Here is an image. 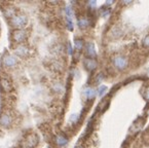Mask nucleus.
Here are the masks:
<instances>
[{
  "label": "nucleus",
  "instance_id": "obj_18",
  "mask_svg": "<svg viewBox=\"0 0 149 148\" xmlns=\"http://www.w3.org/2000/svg\"><path fill=\"white\" fill-rule=\"evenodd\" d=\"M67 27H68V29L70 31L73 30V22H72V20H69V19H67Z\"/></svg>",
  "mask_w": 149,
  "mask_h": 148
},
{
  "label": "nucleus",
  "instance_id": "obj_7",
  "mask_svg": "<svg viewBox=\"0 0 149 148\" xmlns=\"http://www.w3.org/2000/svg\"><path fill=\"white\" fill-rule=\"evenodd\" d=\"M15 52L20 57H26L29 54V48L25 44H18L17 47H15Z\"/></svg>",
  "mask_w": 149,
  "mask_h": 148
},
{
  "label": "nucleus",
  "instance_id": "obj_6",
  "mask_svg": "<svg viewBox=\"0 0 149 148\" xmlns=\"http://www.w3.org/2000/svg\"><path fill=\"white\" fill-rule=\"evenodd\" d=\"M37 143H38V138L36 135H34V134H30V135L27 136V138H26L27 147H29V148L35 147V146L37 145Z\"/></svg>",
  "mask_w": 149,
  "mask_h": 148
},
{
  "label": "nucleus",
  "instance_id": "obj_1",
  "mask_svg": "<svg viewBox=\"0 0 149 148\" xmlns=\"http://www.w3.org/2000/svg\"><path fill=\"white\" fill-rule=\"evenodd\" d=\"M9 23H10L11 27L15 28V30L23 29L28 23V17L23 13H17L9 20Z\"/></svg>",
  "mask_w": 149,
  "mask_h": 148
},
{
  "label": "nucleus",
  "instance_id": "obj_11",
  "mask_svg": "<svg viewBox=\"0 0 149 148\" xmlns=\"http://www.w3.org/2000/svg\"><path fill=\"white\" fill-rule=\"evenodd\" d=\"M56 143H57L59 146H61V147H63V146L67 145L68 139H67L66 137H64V136L59 135V136H57V138H56Z\"/></svg>",
  "mask_w": 149,
  "mask_h": 148
},
{
  "label": "nucleus",
  "instance_id": "obj_17",
  "mask_svg": "<svg viewBox=\"0 0 149 148\" xmlns=\"http://www.w3.org/2000/svg\"><path fill=\"white\" fill-rule=\"evenodd\" d=\"M143 45H144L145 47L149 48V35H147L144 38V40H143Z\"/></svg>",
  "mask_w": 149,
  "mask_h": 148
},
{
  "label": "nucleus",
  "instance_id": "obj_13",
  "mask_svg": "<svg viewBox=\"0 0 149 148\" xmlns=\"http://www.w3.org/2000/svg\"><path fill=\"white\" fill-rule=\"evenodd\" d=\"M90 25V21H88V17H79L78 19V26L79 28L84 29Z\"/></svg>",
  "mask_w": 149,
  "mask_h": 148
},
{
  "label": "nucleus",
  "instance_id": "obj_8",
  "mask_svg": "<svg viewBox=\"0 0 149 148\" xmlns=\"http://www.w3.org/2000/svg\"><path fill=\"white\" fill-rule=\"evenodd\" d=\"M0 87L4 91H10L11 89H13L10 81L7 78H4V77H0Z\"/></svg>",
  "mask_w": 149,
  "mask_h": 148
},
{
  "label": "nucleus",
  "instance_id": "obj_5",
  "mask_svg": "<svg viewBox=\"0 0 149 148\" xmlns=\"http://www.w3.org/2000/svg\"><path fill=\"white\" fill-rule=\"evenodd\" d=\"M17 63H18V59L13 54H6L3 58V64L6 67H13Z\"/></svg>",
  "mask_w": 149,
  "mask_h": 148
},
{
  "label": "nucleus",
  "instance_id": "obj_3",
  "mask_svg": "<svg viewBox=\"0 0 149 148\" xmlns=\"http://www.w3.org/2000/svg\"><path fill=\"white\" fill-rule=\"evenodd\" d=\"M113 64L114 66L119 70H123L127 68V61L125 57H121V56H117L113 59Z\"/></svg>",
  "mask_w": 149,
  "mask_h": 148
},
{
  "label": "nucleus",
  "instance_id": "obj_10",
  "mask_svg": "<svg viewBox=\"0 0 149 148\" xmlns=\"http://www.w3.org/2000/svg\"><path fill=\"white\" fill-rule=\"evenodd\" d=\"M84 66H86V68L88 70H90V71H93V70H95L97 68V66H98V63H97V61L95 59H92V58H88V59L84 60Z\"/></svg>",
  "mask_w": 149,
  "mask_h": 148
},
{
  "label": "nucleus",
  "instance_id": "obj_15",
  "mask_svg": "<svg viewBox=\"0 0 149 148\" xmlns=\"http://www.w3.org/2000/svg\"><path fill=\"white\" fill-rule=\"evenodd\" d=\"M75 47L77 50H81L84 48V40L82 39H76L75 40Z\"/></svg>",
  "mask_w": 149,
  "mask_h": 148
},
{
  "label": "nucleus",
  "instance_id": "obj_9",
  "mask_svg": "<svg viewBox=\"0 0 149 148\" xmlns=\"http://www.w3.org/2000/svg\"><path fill=\"white\" fill-rule=\"evenodd\" d=\"M86 54H88V57L92 58V59H94L95 57H96V48H95V45L93 42H88L86 43Z\"/></svg>",
  "mask_w": 149,
  "mask_h": 148
},
{
  "label": "nucleus",
  "instance_id": "obj_2",
  "mask_svg": "<svg viewBox=\"0 0 149 148\" xmlns=\"http://www.w3.org/2000/svg\"><path fill=\"white\" fill-rule=\"evenodd\" d=\"M27 36H28V33L25 29H18V30H15L13 32V42H15L17 44H23V42L27 39Z\"/></svg>",
  "mask_w": 149,
  "mask_h": 148
},
{
  "label": "nucleus",
  "instance_id": "obj_20",
  "mask_svg": "<svg viewBox=\"0 0 149 148\" xmlns=\"http://www.w3.org/2000/svg\"><path fill=\"white\" fill-rule=\"evenodd\" d=\"M144 96H145V98H146L147 100H149V89H146V91H145V95H144Z\"/></svg>",
  "mask_w": 149,
  "mask_h": 148
},
{
  "label": "nucleus",
  "instance_id": "obj_14",
  "mask_svg": "<svg viewBox=\"0 0 149 148\" xmlns=\"http://www.w3.org/2000/svg\"><path fill=\"white\" fill-rule=\"evenodd\" d=\"M4 15H6L7 17H9V19H11V17H13L15 15H17L15 13V9L13 8V7H6V8L4 9Z\"/></svg>",
  "mask_w": 149,
  "mask_h": 148
},
{
  "label": "nucleus",
  "instance_id": "obj_19",
  "mask_svg": "<svg viewBox=\"0 0 149 148\" xmlns=\"http://www.w3.org/2000/svg\"><path fill=\"white\" fill-rule=\"evenodd\" d=\"M68 52H69V54H73L72 46H71V44H70V43H68Z\"/></svg>",
  "mask_w": 149,
  "mask_h": 148
},
{
  "label": "nucleus",
  "instance_id": "obj_4",
  "mask_svg": "<svg viewBox=\"0 0 149 148\" xmlns=\"http://www.w3.org/2000/svg\"><path fill=\"white\" fill-rule=\"evenodd\" d=\"M13 122L11 116L8 113H2L0 116V126L3 128H9Z\"/></svg>",
  "mask_w": 149,
  "mask_h": 148
},
{
  "label": "nucleus",
  "instance_id": "obj_16",
  "mask_svg": "<svg viewBox=\"0 0 149 148\" xmlns=\"http://www.w3.org/2000/svg\"><path fill=\"white\" fill-rule=\"evenodd\" d=\"M106 91H107V87H106V85H101V87H99V89H98V95L100 97L104 96Z\"/></svg>",
  "mask_w": 149,
  "mask_h": 148
},
{
  "label": "nucleus",
  "instance_id": "obj_12",
  "mask_svg": "<svg viewBox=\"0 0 149 148\" xmlns=\"http://www.w3.org/2000/svg\"><path fill=\"white\" fill-rule=\"evenodd\" d=\"M84 95H86V97L88 100H91V99H94L95 96H96V91L94 89H92V87H86L84 89Z\"/></svg>",
  "mask_w": 149,
  "mask_h": 148
},
{
  "label": "nucleus",
  "instance_id": "obj_21",
  "mask_svg": "<svg viewBox=\"0 0 149 148\" xmlns=\"http://www.w3.org/2000/svg\"><path fill=\"white\" fill-rule=\"evenodd\" d=\"M88 4H90V6H92V7L96 6V1H90V2H88Z\"/></svg>",
  "mask_w": 149,
  "mask_h": 148
}]
</instances>
